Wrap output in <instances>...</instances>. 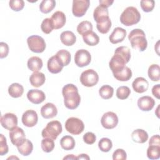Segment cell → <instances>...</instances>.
I'll use <instances>...</instances> for the list:
<instances>
[{
    "label": "cell",
    "mask_w": 160,
    "mask_h": 160,
    "mask_svg": "<svg viewBox=\"0 0 160 160\" xmlns=\"http://www.w3.org/2000/svg\"><path fill=\"white\" fill-rule=\"evenodd\" d=\"M9 138L12 144L16 147L22 144L26 139V135L23 129L16 127L9 132Z\"/></svg>",
    "instance_id": "obj_13"
},
{
    "label": "cell",
    "mask_w": 160,
    "mask_h": 160,
    "mask_svg": "<svg viewBox=\"0 0 160 160\" xmlns=\"http://www.w3.org/2000/svg\"><path fill=\"white\" fill-rule=\"evenodd\" d=\"M131 90L126 86H122L119 87L116 90V96L119 99H126L130 95Z\"/></svg>",
    "instance_id": "obj_41"
},
{
    "label": "cell",
    "mask_w": 160,
    "mask_h": 160,
    "mask_svg": "<svg viewBox=\"0 0 160 160\" xmlns=\"http://www.w3.org/2000/svg\"><path fill=\"white\" fill-rule=\"evenodd\" d=\"M132 86L135 92L138 93H142L148 90L149 82L145 78L138 77L134 80L132 83Z\"/></svg>",
    "instance_id": "obj_20"
},
{
    "label": "cell",
    "mask_w": 160,
    "mask_h": 160,
    "mask_svg": "<svg viewBox=\"0 0 160 160\" xmlns=\"http://www.w3.org/2000/svg\"><path fill=\"white\" fill-rule=\"evenodd\" d=\"M128 39L133 49L144 51L147 48L148 42L146 35L144 32L141 29H134L132 30L128 35Z\"/></svg>",
    "instance_id": "obj_3"
},
{
    "label": "cell",
    "mask_w": 160,
    "mask_h": 160,
    "mask_svg": "<svg viewBox=\"0 0 160 160\" xmlns=\"http://www.w3.org/2000/svg\"><path fill=\"white\" fill-rule=\"evenodd\" d=\"M63 159H77V158L73 154H68L67 156L64 157Z\"/></svg>",
    "instance_id": "obj_53"
},
{
    "label": "cell",
    "mask_w": 160,
    "mask_h": 160,
    "mask_svg": "<svg viewBox=\"0 0 160 160\" xmlns=\"http://www.w3.org/2000/svg\"><path fill=\"white\" fill-rule=\"evenodd\" d=\"M64 97V104L69 109H75L81 102V97L78 93V88L72 84L65 85L62 89Z\"/></svg>",
    "instance_id": "obj_2"
},
{
    "label": "cell",
    "mask_w": 160,
    "mask_h": 160,
    "mask_svg": "<svg viewBox=\"0 0 160 160\" xmlns=\"http://www.w3.org/2000/svg\"><path fill=\"white\" fill-rule=\"evenodd\" d=\"M41 28L42 31L45 34H49L54 29L53 25L51 18L44 19L41 25Z\"/></svg>",
    "instance_id": "obj_42"
},
{
    "label": "cell",
    "mask_w": 160,
    "mask_h": 160,
    "mask_svg": "<svg viewBox=\"0 0 160 160\" xmlns=\"http://www.w3.org/2000/svg\"><path fill=\"white\" fill-rule=\"evenodd\" d=\"M27 43L29 49L36 53H41L46 49L44 39L38 35H32L27 39Z\"/></svg>",
    "instance_id": "obj_7"
},
{
    "label": "cell",
    "mask_w": 160,
    "mask_h": 160,
    "mask_svg": "<svg viewBox=\"0 0 160 160\" xmlns=\"http://www.w3.org/2000/svg\"><path fill=\"white\" fill-rule=\"evenodd\" d=\"M17 148L18 152L21 155L27 156L32 152L33 149V145L30 140L26 139L22 144L17 146Z\"/></svg>",
    "instance_id": "obj_30"
},
{
    "label": "cell",
    "mask_w": 160,
    "mask_h": 160,
    "mask_svg": "<svg viewBox=\"0 0 160 160\" xmlns=\"http://www.w3.org/2000/svg\"><path fill=\"white\" fill-rule=\"evenodd\" d=\"M141 19V14L138 9L133 6L126 8L120 16L121 22L126 26L137 24Z\"/></svg>",
    "instance_id": "obj_4"
},
{
    "label": "cell",
    "mask_w": 160,
    "mask_h": 160,
    "mask_svg": "<svg viewBox=\"0 0 160 160\" xmlns=\"http://www.w3.org/2000/svg\"><path fill=\"white\" fill-rule=\"evenodd\" d=\"M114 89L109 85H104L101 86L99 90L100 96L104 99H108L112 97Z\"/></svg>",
    "instance_id": "obj_36"
},
{
    "label": "cell",
    "mask_w": 160,
    "mask_h": 160,
    "mask_svg": "<svg viewBox=\"0 0 160 160\" xmlns=\"http://www.w3.org/2000/svg\"><path fill=\"white\" fill-rule=\"evenodd\" d=\"M152 93L157 99L160 98V84H156L152 87Z\"/></svg>",
    "instance_id": "obj_50"
},
{
    "label": "cell",
    "mask_w": 160,
    "mask_h": 160,
    "mask_svg": "<svg viewBox=\"0 0 160 160\" xmlns=\"http://www.w3.org/2000/svg\"><path fill=\"white\" fill-rule=\"evenodd\" d=\"M56 6V1L54 0H43L39 5L41 12L44 14L50 12Z\"/></svg>",
    "instance_id": "obj_34"
},
{
    "label": "cell",
    "mask_w": 160,
    "mask_h": 160,
    "mask_svg": "<svg viewBox=\"0 0 160 160\" xmlns=\"http://www.w3.org/2000/svg\"><path fill=\"white\" fill-rule=\"evenodd\" d=\"M93 17L97 23L105 21L109 18L108 9L101 6H97L94 10Z\"/></svg>",
    "instance_id": "obj_22"
},
{
    "label": "cell",
    "mask_w": 160,
    "mask_h": 160,
    "mask_svg": "<svg viewBox=\"0 0 160 160\" xmlns=\"http://www.w3.org/2000/svg\"><path fill=\"white\" fill-rule=\"evenodd\" d=\"M23 92L24 88L21 84L19 83H12L8 88L9 94L14 98H18L21 97L22 95Z\"/></svg>",
    "instance_id": "obj_27"
},
{
    "label": "cell",
    "mask_w": 160,
    "mask_h": 160,
    "mask_svg": "<svg viewBox=\"0 0 160 160\" xmlns=\"http://www.w3.org/2000/svg\"><path fill=\"white\" fill-rule=\"evenodd\" d=\"M84 42L91 46L97 45L99 42V38L94 32L90 31L82 36Z\"/></svg>",
    "instance_id": "obj_29"
},
{
    "label": "cell",
    "mask_w": 160,
    "mask_h": 160,
    "mask_svg": "<svg viewBox=\"0 0 160 160\" xmlns=\"http://www.w3.org/2000/svg\"><path fill=\"white\" fill-rule=\"evenodd\" d=\"M127 158L126 151L122 149H117L112 154L113 160H125Z\"/></svg>",
    "instance_id": "obj_46"
},
{
    "label": "cell",
    "mask_w": 160,
    "mask_h": 160,
    "mask_svg": "<svg viewBox=\"0 0 160 160\" xmlns=\"http://www.w3.org/2000/svg\"><path fill=\"white\" fill-rule=\"evenodd\" d=\"M113 76L118 81H127L131 78L132 71L129 68L125 66L121 71L114 73Z\"/></svg>",
    "instance_id": "obj_28"
},
{
    "label": "cell",
    "mask_w": 160,
    "mask_h": 160,
    "mask_svg": "<svg viewBox=\"0 0 160 160\" xmlns=\"http://www.w3.org/2000/svg\"><path fill=\"white\" fill-rule=\"evenodd\" d=\"M65 128L70 134L78 135L84 131V124L80 119L71 117L66 120L65 122Z\"/></svg>",
    "instance_id": "obj_6"
},
{
    "label": "cell",
    "mask_w": 160,
    "mask_h": 160,
    "mask_svg": "<svg viewBox=\"0 0 160 160\" xmlns=\"http://www.w3.org/2000/svg\"><path fill=\"white\" fill-rule=\"evenodd\" d=\"M0 121L1 126L9 131L14 129L18 125V118L11 112H8L1 116Z\"/></svg>",
    "instance_id": "obj_12"
},
{
    "label": "cell",
    "mask_w": 160,
    "mask_h": 160,
    "mask_svg": "<svg viewBox=\"0 0 160 160\" xmlns=\"http://www.w3.org/2000/svg\"><path fill=\"white\" fill-rule=\"evenodd\" d=\"M56 56L63 66H68L71 59L70 52L66 49H61L58 51Z\"/></svg>",
    "instance_id": "obj_32"
},
{
    "label": "cell",
    "mask_w": 160,
    "mask_h": 160,
    "mask_svg": "<svg viewBox=\"0 0 160 160\" xmlns=\"http://www.w3.org/2000/svg\"><path fill=\"white\" fill-rule=\"evenodd\" d=\"M0 155L3 156L8 152V146L7 144L6 138L2 134H0Z\"/></svg>",
    "instance_id": "obj_45"
},
{
    "label": "cell",
    "mask_w": 160,
    "mask_h": 160,
    "mask_svg": "<svg viewBox=\"0 0 160 160\" xmlns=\"http://www.w3.org/2000/svg\"><path fill=\"white\" fill-rule=\"evenodd\" d=\"M77 159H89L90 158L86 154H79L77 157Z\"/></svg>",
    "instance_id": "obj_52"
},
{
    "label": "cell",
    "mask_w": 160,
    "mask_h": 160,
    "mask_svg": "<svg viewBox=\"0 0 160 160\" xmlns=\"http://www.w3.org/2000/svg\"><path fill=\"white\" fill-rule=\"evenodd\" d=\"M98 147L99 149L104 152L109 151L112 147V143L111 139L107 138H103L100 139L98 142Z\"/></svg>",
    "instance_id": "obj_38"
},
{
    "label": "cell",
    "mask_w": 160,
    "mask_h": 160,
    "mask_svg": "<svg viewBox=\"0 0 160 160\" xmlns=\"http://www.w3.org/2000/svg\"><path fill=\"white\" fill-rule=\"evenodd\" d=\"M47 66L49 71L52 74L60 72L64 67L56 55L51 57L48 59Z\"/></svg>",
    "instance_id": "obj_21"
},
{
    "label": "cell",
    "mask_w": 160,
    "mask_h": 160,
    "mask_svg": "<svg viewBox=\"0 0 160 160\" xmlns=\"http://www.w3.org/2000/svg\"><path fill=\"white\" fill-rule=\"evenodd\" d=\"M92 24L91 22L88 21H83L81 22L77 26L78 32L82 36L90 31H92Z\"/></svg>",
    "instance_id": "obj_35"
},
{
    "label": "cell",
    "mask_w": 160,
    "mask_h": 160,
    "mask_svg": "<svg viewBox=\"0 0 160 160\" xmlns=\"http://www.w3.org/2000/svg\"><path fill=\"white\" fill-rule=\"evenodd\" d=\"M111 27V21L110 18L103 21L99 23H97L96 28L98 30V31L101 34H106L108 33L110 28Z\"/></svg>",
    "instance_id": "obj_39"
},
{
    "label": "cell",
    "mask_w": 160,
    "mask_h": 160,
    "mask_svg": "<svg viewBox=\"0 0 160 160\" xmlns=\"http://www.w3.org/2000/svg\"><path fill=\"white\" fill-rule=\"evenodd\" d=\"M62 125L58 121H52L48 122L42 129L41 134L44 138H50L55 140L62 132Z\"/></svg>",
    "instance_id": "obj_5"
},
{
    "label": "cell",
    "mask_w": 160,
    "mask_h": 160,
    "mask_svg": "<svg viewBox=\"0 0 160 160\" xmlns=\"http://www.w3.org/2000/svg\"><path fill=\"white\" fill-rule=\"evenodd\" d=\"M149 79L152 81H159L160 79V68L159 66L156 64H151L148 71Z\"/></svg>",
    "instance_id": "obj_33"
},
{
    "label": "cell",
    "mask_w": 160,
    "mask_h": 160,
    "mask_svg": "<svg viewBox=\"0 0 160 160\" xmlns=\"http://www.w3.org/2000/svg\"><path fill=\"white\" fill-rule=\"evenodd\" d=\"M38 121V116L37 112L32 109L26 111L22 116V124L28 128L34 126Z\"/></svg>",
    "instance_id": "obj_14"
},
{
    "label": "cell",
    "mask_w": 160,
    "mask_h": 160,
    "mask_svg": "<svg viewBox=\"0 0 160 160\" xmlns=\"http://www.w3.org/2000/svg\"><path fill=\"white\" fill-rule=\"evenodd\" d=\"M155 105V101L150 96H145L141 97L138 100V108L142 111H151Z\"/></svg>",
    "instance_id": "obj_16"
},
{
    "label": "cell",
    "mask_w": 160,
    "mask_h": 160,
    "mask_svg": "<svg viewBox=\"0 0 160 160\" xmlns=\"http://www.w3.org/2000/svg\"><path fill=\"white\" fill-rule=\"evenodd\" d=\"M10 8L14 11H21L24 6V2L22 0H11L9 2Z\"/></svg>",
    "instance_id": "obj_44"
},
{
    "label": "cell",
    "mask_w": 160,
    "mask_h": 160,
    "mask_svg": "<svg viewBox=\"0 0 160 160\" xmlns=\"http://www.w3.org/2000/svg\"><path fill=\"white\" fill-rule=\"evenodd\" d=\"M131 58L130 49L127 46H120L116 49L114 56L111 58L109 66L112 74L121 71L129 61Z\"/></svg>",
    "instance_id": "obj_1"
},
{
    "label": "cell",
    "mask_w": 160,
    "mask_h": 160,
    "mask_svg": "<svg viewBox=\"0 0 160 160\" xmlns=\"http://www.w3.org/2000/svg\"><path fill=\"white\" fill-rule=\"evenodd\" d=\"M60 39L61 42L67 46L73 45L76 41L75 34L70 31H63L60 35Z\"/></svg>",
    "instance_id": "obj_25"
},
{
    "label": "cell",
    "mask_w": 160,
    "mask_h": 160,
    "mask_svg": "<svg viewBox=\"0 0 160 160\" xmlns=\"http://www.w3.org/2000/svg\"><path fill=\"white\" fill-rule=\"evenodd\" d=\"M101 123L103 128L107 129L114 128L118 123V118L116 113L109 111L104 113L101 119Z\"/></svg>",
    "instance_id": "obj_11"
},
{
    "label": "cell",
    "mask_w": 160,
    "mask_h": 160,
    "mask_svg": "<svg viewBox=\"0 0 160 160\" xmlns=\"http://www.w3.org/2000/svg\"><path fill=\"white\" fill-rule=\"evenodd\" d=\"M147 156L150 159H158L160 158V146L149 145L147 149Z\"/></svg>",
    "instance_id": "obj_37"
},
{
    "label": "cell",
    "mask_w": 160,
    "mask_h": 160,
    "mask_svg": "<svg viewBox=\"0 0 160 160\" xmlns=\"http://www.w3.org/2000/svg\"><path fill=\"white\" fill-rule=\"evenodd\" d=\"M126 36V31L120 27L114 29L112 32L109 36V41L112 44H118L122 42Z\"/></svg>",
    "instance_id": "obj_19"
},
{
    "label": "cell",
    "mask_w": 160,
    "mask_h": 160,
    "mask_svg": "<svg viewBox=\"0 0 160 160\" xmlns=\"http://www.w3.org/2000/svg\"><path fill=\"white\" fill-rule=\"evenodd\" d=\"M96 136L92 132H88L83 136V141L88 144H92L96 142Z\"/></svg>",
    "instance_id": "obj_47"
},
{
    "label": "cell",
    "mask_w": 160,
    "mask_h": 160,
    "mask_svg": "<svg viewBox=\"0 0 160 160\" xmlns=\"http://www.w3.org/2000/svg\"><path fill=\"white\" fill-rule=\"evenodd\" d=\"M149 145H154V146H160V140H159V135L156 134L152 136L149 141Z\"/></svg>",
    "instance_id": "obj_49"
},
{
    "label": "cell",
    "mask_w": 160,
    "mask_h": 160,
    "mask_svg": "<svg viewBox=\"0 0 160 160\" xmlns=\"http://www.w3.org/2000/svg\"><path fill=\"white\" fill-rule=\"evenodd\" d=\"M41 116L45 119H50L55 117L58 114L56 106L51 102H48L41 108Z\"/></svg>",
    "instance_id": "obj_18"
},
{
    "label": "cell",
    "mask_w": 160,
    "mask_h": 160,
    "mask_svg": "<svg viewBox=\"0 0 160 160\" xmlns=\"http://www.w3.org/2000/svg\"><path fill=\"white\" fill-rule=\"evenodd\" d=\"M46 81L45 75L41 72H34L29 77L31 84L36 88L41 86Z\"/></svg>",
    "instance_id": "obj_24"
},
{
    "label": "cell",
    "mask_w": 160,
    "mask_h": 160,
    "mask_svg": "<svg viewBox=\"0 0 160 160\" xmlns=\"http://www.w3.org/2000/svg\"><path fill=\"white\" fill-rule=\"evenodd\" d=\"M131 138L134 142L142 144L147 141L148 134L146 131L142 129H137L131 133Z\"/></svg>",
    "instance_id": "obj_23"
},
{
    "label": "cell",
    "mask_w": 160,
    "mask_h": 160,
    "mask_svg": "<svg viewBox=\"0 0 160 160\" xmlns=\"http://www.w3.org/2000/svg\"><path fill=\"white\" fill-rule=\"evenodd\" d=\"M90 5L89 0H74L72 1V12L76 17L83 16Z\"/></svg>",
    "instance_id": "obj_9"
},
{
    "label": "cell",
    "mask_w": 160,
    "mask_h": 160,
    "mask_svg": "<svg viewBox=\"0 0 160 160\" xmlns=\"http://www.w3.org/2000/svg\"><path fill=\"white\" fill-rule=\"evenodd\" d=\"M0 48H1V52H0V58L1 59L6 58L9 53V46L8 45L4 42H0Z\"/></svg>",
    "instance_id": "obj_48"
},
{
    "label": "cell",
    "mask_w": 160,
    "mask_h": 160,
    "mask_svg": "<svg viewBox=\"0 0 160 160\" xmlns=\"http://www.w3.org/2000/svg\"><path fill=\"white\" fill-rule=\"evenodd\" d=\"M27 98L32 103L39 104L45 100L46 96L43 91L39 89H32L28 92Z\"/></svg>",
    "instance_id": "obj_15"
},
{
    "label": "cell",
    "mask_w": 160,
    "mask_h": 160,
    "mask_svg": "<svg viewBox=\"0 0 160 160\" xmlns=\"http://www.w3.org/2000/svg\"><path fill=\"white\" fill-rule=\"evenodd\" d=\"M91 61V55L86 49H79L76 51L74 55L75 64L80 68L88 66Z\"/></svg>",
    "instance_id": "obj_10"
},
{
    "label": "cell",
    "mask_w": 160,
    "mask_h": 160,
    "mask_svg": "<svg viewBox=\"0 0 160 160\" xmlns=\"http://www.w3.org/2000/svg\"><path fill=\"white\" fill-rule=\"evenodd\" d=\"M51 19L54 29H58L62 28L65 25L66 18V15L63 12L58 11L52 14Z\"/></svg>",
    "instance_id": "obj_17"
},
{
    "label": "cell",
    "mask_w": 160,
    "mask_h": 160,
    "mask_svg": "<svg viewBox=\"0 0 160 160\" xmlns=\"http://www.w3.org/2000/svg\"><path fill=\"white\" fill-rule=\"evenodd\" d=\"M99 81L98 73L93 69H89L83 71L80 76L81 84L86 87H92L95 86Z\"/></svg>",
    "instance_id": "obj_8"
},
{
    "label": "cell",
    "mask_w": 160,
    "mask_h": 160,
    "mask_svg": "<svg viewBox=\"0 0 160 160\" xmlns=\"http://www.w3.org/2000/svg\"><path fill=\"white\" fill-rule=\"evenodd\" d=\"M99 6H102L105 8H107L112 5V4L114 2V1H110V0H100L99 1Z\"/></svg>",
    "instance_id": "obj_51"
},
{
    "label": "cell",
    "mask_w": 160,
    "mask_h": 160,
    "mask_svg": "<svg viewBox=\"0 0 160 160\" xmlns=\"http://www.w3.org/2000/svg\"><path fill=\"white\" fill-rule=\"evenodd\" d=\"M75 144V140L71 136H64L60 140V145L61 148L66 151L73 149Z\"/></svg>",
    "instance_id": "obj_31"
},
{
    "label": "cell",
    "mask_w": 160,
    "mask_h": 160,
    "mask_svg": "<svg viewBox=\"0 0 160 160\" xmlns=\"http://www.w3.org/2000/svg\"><path fill=\"white\" fill-rule=\"evenodd\" d=\"M41 148L45 152H50L54 148V140L50 138H44L41 143Z\"/></svg>",
    "instance_id": "obj_40"
},
{
    "label": "cell",
    "mask_w": 160,
    "mask_h": 160,
    "mask_svg": "<svg viewBox=\"0 0 160 160\" xmlns=\"http://www.w3.org/2000/svg\"><path fill=\"white\" fill-rule=\"evenodd\" d=\"M28 68L33 72H38L42 67V59L38 56H32L28 61Z\"/></svg>",
    "instance_id": "obj_26"
},
{
    "label": "cell",
    "mask_w": 160,
    "mask_h": 160,
    "mask_svg": "<svg viewBox=\"0 0 160 160\" xmlns=\"http://www.w3.org/2000/svg\"><path fill=\"white\" fill-rule=\"evenodd\" d=\"M140 4L142 11L146 12H149L152 11L154 9L155 2L153 0H142Z\"/></svg>",
    "instance_id": "obj_43"
}]
</instances>
